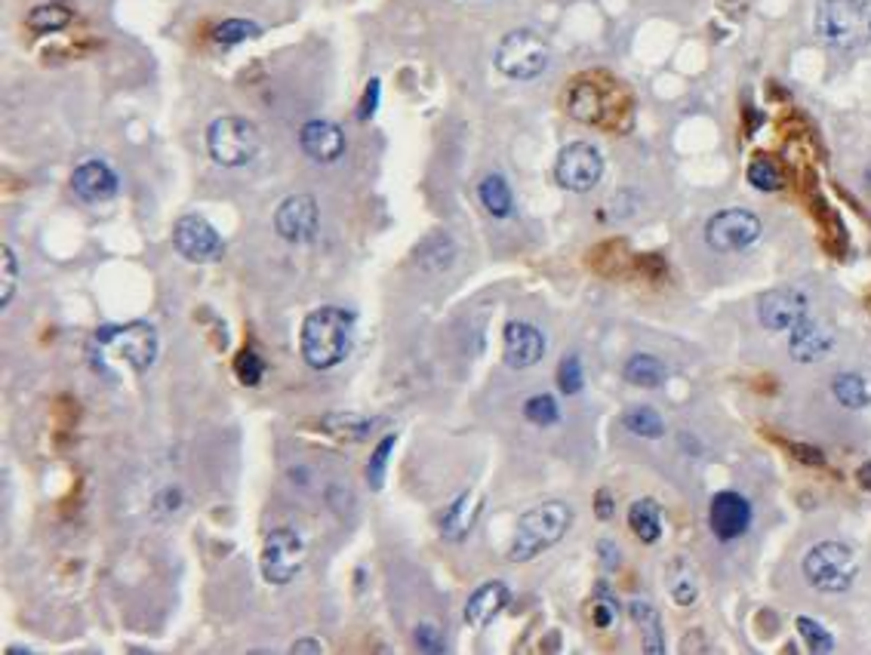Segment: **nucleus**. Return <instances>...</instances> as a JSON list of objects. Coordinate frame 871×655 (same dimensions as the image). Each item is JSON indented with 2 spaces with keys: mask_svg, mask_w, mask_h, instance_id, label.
<instances>
[{
  "mask_svg": "<svg viewBox=\"0 0 871 655\" xmlns=\"http://www.w3.org/2000/svg\"><path fill=\"white\" fill-rule=\"evenodd\" d=\"M351 339H355V314L336 305L315 308L302 324V360L312 370H333L348 357Z\"/></svg>",
  "mask_w": 871,
  "mask_h": 655,
  "instance_id": "f257e3e1",
  "label": "nucleus"
},
{
  "mask_svg": "<svg viewBox=\"0 0 871 655\" xmlns=\"http://www.w3.org/2000/svg\"><path fill=\"white\" fill-rule=\"evenodd\" d=\"M573 527V508L567 501H543L536 508H529L521 520H517L515 539L508 548V557L515 563H527L533 557H539L548 548H555L557 541L567 536Z\"/></svg>",
  "mask_w": 871,
  "mask_h": 655,
  "instance_id": "f03ea898",
  "label": "nucleus"
},
{
  "mask_svg": "<svg viewBox=\"0 0 871 655\" xmlns=\"http://www.w3.org/2000/svg\"><path fill=\"white\" fill-rule=\"evenodd\" d=\"M102 367L145 372L158 357V332L151 324L133 320L124 327H108L96 336Z\"/></svg>",
  "mask_w": 871,
  "mask_h": 655,
  "instance_id": "7ed1b4c3",
  "label": "nucleus"
},
{
  "mask_svg": "<svg viewBox=\"0 0 871 655\" xmlns=\"http://www.w3.org/2000/svg\"><path fill=\"white\" fill-rule=\"evenodd\" d=\"M816 34L835 50H862L871 43V7L865 0H819Z\"/></svg>",
  "mask_w": 871,
  "mask_h": 655,
  "instance_id": "20e7f679",
  "label": "nucleus"
},
{
  "mask_svg": "<svg viewBox=\"0 0 871 655\" xmlns=\"http://www.w3.org/2000/svg\"><path fill=\"white\" fill-rule=\"evenodd\" d=\"M857 554L841 541H819L810 548V554L804 557V575L816 591L841 594L857 582Z\"/></svg>",
  "mask_w": 871,
  "mask_h": 655,
  "instance_id": "39448f33",
  "label": "nucleus"
},
{
  "mask_svg": "<svg viewBox=\"0 0 871 655\" xmlns=\"http://www.w3.org/2000/svg\"><path fill=\"white\" fill-rule=\"evenodd\" d=\"M207 148H210V157L219 167H243L259 155L262 136L243 117H219L207 129Z\"/></svg>",
  "mask_w": 871,
  "mask_h": 655,
  "instance_id": "423d86ee",
  "label": "nucleus"
},
{
  "mask_svg": "<svg viewBox=\"0 0 871 655\" xmlns=\"http://www.w3.org/2000/svg\"><path fill=\"white\" fill-rule=\"evenodd\" d=\"M548 65V43L536 31H512L496 50V68L512 81H533Z\"/></svg>",
  "mask_w": 871,
  "mask_h": 655,
  "instance_id": "0eeeda50",
  "label": "nucleus"
},
{
  "mask_svg": "<svg viewBox=\"0 0 871 655\" xmlns=\"http://www.w3.org/2000/svg\"><path fill=\"white\" fill-rule=\"evenodd\" d=\"M259 567L269 584H290L305 567V541L296 529H274L262 545Z\"/></svg>",
  "mask_w": 871,
  "mask_h": 655,
  "instance_id": "6e6552de",
  "label": "nucleus"
},
{
  "mask_svg": "<svg viewBox=\"0 0 871 655\" xmlns=\"http://www.w3.org/2000/svg\"><path fill=\"white\" fill-rule=\"evenodd\" d=\"M600 176H604V157H600L595 145L573 142L557 155L555 179L557 186L567 188V191L586 194V191L598 186Z\"/></svg>",
  "mask_w": 871,
  "mask_h": 655,
  "instance_id": "1a4fd4ad",
  "label": "nucleus"
},
{
  "mask_svg": "<svg viewBox=\"0 0 871 655\" xmlns=\"http://www.w3.org/2000/svg\"><path fill=\"white\" fill-rule=\"evenodd\" d=\"M760 237V219L752 210H721L705 225V241L717 253H743Z\"/></svg>",
  "mask_w": 871,
  "mask_h": 655,
  "instance_id": "9d476101",
  "label": "nucleus"
},
{
  "mask_svg": "<svg viewBox=\"0 0 871 655\" xmlns=\"http://www.w3.org/2000/svg\"><path fill=\"white\" fill-rule=\"evenodd\" d=\"M172 243L188 262H216L225 256L222 234L203 215H182L172 229Z\"/></svg>",
  "mask_w": 871,
  "mask_h": 655,
  "instance_id": "9b49d317",
  "label": "nucleus"
},
{
  "mask_svg": "<svg viewBox=\"0 0 871 655\" xmlns=\"http://www.w3.org/2000/svg\"><path fill=\"white\" fill-rule=\"evenodd\" d=\"M274 229L277 234L290 243H308L315 241L317 229H321V210H317L315 198L308 194H293L277 207L274 215Z\"/></svg>",
  "mask_w": 871,
  "mask_h": 655,
  "instance_id": "f8f14e48",
  "label": "nucleus"
},
{
  "mask_svg": "<svg viewBox=\"0 0 871 655\" xmlns=\"http://www.w3.org/2000/svg\"><path fill=\"white\" fill-rule=\"evenodd\" d=\"M757 314H760V324L767 329H791L798 327L800 320L807 317V296L800 289H770L764 293L757 302Z\"/></svg>",
  "mask_w": 871,
  "mask_h": 655,
  "instance_id": "ddd939ff",
  "label": "nucleus"
},
{
  "mask_svg": "<svg viewBox=\"0 0 871 655\" xmlns=\"http://www.w3.org/2000/svg\"><path fill=\"white\" fill-rule=\"evenodd\" d=\"M709 527L721 541L739 539L752 527V505L739 493H717L709 508Z\"/></svg>",
  "mask_w": 871,
  "mask_h": 655,
  "instance_id": "4468645a",
  "label": "nucleus"
},
{
  "mask_svg": "<svg viewBox=\"0 0 871 655\" xmlns=\"http://www.w3.org/2000/svg\"><path fill=\"white\" fill-rule=\"evenodd\" d=\"M545 357V336L524 320H512L505 327V363L512 370H529Z\"/></svg>",
  "mask_w": 871,
  "mask_h": 655,
  "instance_id": "2eb2a0df",
  "label": "nucleus"
},
{
  "mask_svg": "<svg viewBox=\"0 0 871 655\" xmlns=\"http://www.w3.org/2000/svg\"><path fill=\"white\" fill-rule=\"evenodd\" d=\"M72 188L86 203H102L117 194V172L102 160H86L72 176Z\"/></svg>",
  "mask_w": 871,
  "mask_h": 655,
  "instance_id": "dca6fc26",
  "label": "nucleus"
},
{
  "mask_svg": "<svg viewBox=\"0 0 871 655\" xmlns=\"http://www.w3.org/2000/svg\"><path fill=\"white\" fill-rule=\"evenodd\" d=\"M302 151L317 160V163H333L345 151V133L329 120H308L302 127Z\"/></svg>",
  "mask_w": 871,
  "mask_h": 655,
  "instance_id": "f3484780",
  "label": "nucleus"
},
{
  "mask_svg": "<svg viewBox=\"0 0 871 655\" xmlns=\"http://www.w3.org/2000/svg\"><path fill=\"white\" fill-rule=\"evenodd\" d=\"M512 591L505 582H484L465 603V622L472 627H486L496 622V615L508 606Z\"/></svg>",
  "mask_w": 871,
  "mask_h": 655,
  "instance_id": "a211bd4d",
  "label": "nucleus"
},
{
  "mask_svg": "<svg viewBox=\"0 0 871 655\" xmlns=\"http://www.w3.org/2000/svg\"><path fill=\"white\" fill-rule=\"evenodd\" d=\"M831 345H835V339H831L829 329L804 317L798 327H791L788 351H791V357H795L798 363H814V360H819L822 355H829Z\"/></svg>",
  "mask_w": 871,
  "mask_h": 655,
  "instance_id": "6ab92c4d",
  "label": "nucleus"
},
{
  "mask_svg": "<svg viewBox=\"0 0 871 655\" xmlns=\"http://www.w3.org/2000/svg\"><path fill=\"white\" fill-rule=\"evenodd\" d=\"M481 508H484V496L481 493H474V489H469V493H462L450 508H447V514H443L441 520V532L443 539L450 541H462L469 532L474 529V524H478V517H481Z\"/></svg>",
  "mask_w": 871,
  "mask_h": 655,
  "instance_id": "aec40b11",
  "label": "nucleus"
},
{
  "mask_svg": "<svg viewBox=\"0 0 871 655\" xmlns=\"http://www.w3.org/2000/svg\"><path fill=\"white\" fill-rule=\"evenodd\" d=\"M376 425H379V419H370V415L360 413H329L324 415V422H321V427L327 431L329 437L339 443L367 441L372 431H376Z\"/></svg>",
  "mask_w": 871,
  "mask_h": 655,
  "instance_id": "412c9836",
  "label": "nucleus"
},
{
  "mask_svg": "<svg viewBox=\"0 0 871 655\" xmlns=\"http://www.w3.org/2000/svg\"><path fill=\"white\" fill-rule=\"evenodd\" d=\"M629 527L643 545H657L662 539V508L653 499H638L629 508Z\"/></svg>",
  "mask_w": 871,
  "mask_h": 655,
  "instance_id": "4be33fe9",
  "label": "nucleus"
},
{
  "mask_svg": "<svg viewBox=\"0 0 871 655\" xmlns=\"http://www.w3.org/2000/svg\"><path fill=\"white\" fill-rule=\"evenodd\" d=\"M631 619H634V625L641 627L643 653H653V655L665 653L662 622H659L657 610H653L650 603H643V600H634V603H631Z\"/></svg>",
  "mask_w": 871,
  "mask_h": 655,
  "instance_id": "5701e85b",
  "label": "nucleus"
},
{
  "mask_svg": "<svg viewBox=\"0 0 871 655\" xmlns=\"http://www.w3.org/2000/svg\"><path fill=\"white\" fill-rule=\"evenodd\" d=\"M622 372H626V379H629L631 385L638 388H659L665 379H669L665 363L653 355L629 357V363H626V370Z\"/></svg>",
  "mask_w": 871,
  "mask_h": 655,
  "instance_id": "b1692460",
  "label": "nucleus"
},
{
  "mask_svg": "<svg viewBox=\"0 0 871 655\" xmlns=\"http://www.w3.org/2000/svg\"><path fill=\"white\" fill-rule=\"evenodd\" d=\"M478 194H481V203L486 207V213L496 215V219H505V215H512V210H515L512 188H508V182H505L502 176H496V172L486 176L481 188H478Z\"/></svg>",
  "mask_w": 871,
  "mask_h": 655,
  "instance_id": "393cba45",
  "label": "nucleus"
},
{
  "mask_svg": "<svg viewBox=\"0 0 871 655\" xmlns=\"http://www.w3.org/2000/svg\"><path fill=\"white\" fill-rule=\"evenodd\" d=\"M570 115L576 117V120H583V124H598L600 115H604V99H600V93L595 86H573Z\"/></svg>",
  "mask_w": 871,
  "mask_h": 655,
  "instance_id": "a878e982",
  "label": "nucleus"
},
{
  "mask_svg": "<svg viewBox=\"0 0 871 655\" xmlns=\"http://www.w3.org/2000/svg\"><path fill=\"white\" fill-rule=\"evenodd\" d=\"M622 425L629 427L631 434L647 437V441H659V437L665 434V422H662V415H659L653 406H634V410H629V413L622 415Z\"/></svg>",
  "mask_w": 871,
  "mask_h": 655,
  "instance_id": "bb28decb",
  "label": "nucleus"
},
{
  "mask_svg": "<svg viewBox=\"0 0 871 655\" xmlns=\"http://www.w3.org/2000/svg\"><path fill=\"white\" fill-rule=\"evenodd\" d=\"M669 591H672L674 603H681V606H690L693 600L700 598V584H696V575H693V570L686 567L681 557L674 560L672 572H669Z\"/></svg>",
  "mask_w": 871,
  "mask_h": 655,
  "instance_id": "cd10ccee",
  "label": "nucleus"
},
{
  "mask_svg": "<svg viewBox=\"0 0 871 655\" xmlns=\"http://www.w3.org/2000/svg\"><path fill=\"white\" fill-rule=\"evenodd\" d=\"M256 22H250V19H225V22H219L213 29V43L222 46V50H231V46L250 41V38H256Z\"/></svg>",
  "mask_w": 871,
  "mask_h": 655,
  "instance_id": "c85d7f7f",
  "label": "nucleus"
},
{
  "mask_svg": "<svg viewBox=\"0 0 871 655\" xmlns=\"http://www.w3.org/2000/svg\"><path fill=\"white\" fill-rule=\"evenodd\" d=\"M835 398L841 400L843 406L859 410V406L869 403V385H865V379L857 376V372H843V376L835 379Z\"/></svg>",
  "mask_w": 871,
  "mask_h": 655,
  "instance_id": "c756f323",
  "label": "nucleus"
},
{
  "mask_svg": "<svg viewBox=\"0 0 871 655\" xmlns=\"http://www.w3.org/2000/svg\"><path fill=\"white\" fill-rule=\"evenodd\" d=\"M748 182H752L757 191H767V194H773V191H779V188H783V170L773 163L770 157H755V160H752V167H748Z\"/></svg>",
  "mask_w": 871,
  "mask_h": 655,
  "instance_id": "7c9ffc66",
  "label": "nucleus"
},
{
  "mask_svg": "<svg viewBox=\"0 0 871 655\" xmlns=\"http://www.w3.org/2000/svg\"><path fill=\"white\" fill-rule=\"evenodd\" d=\"M0 265H3V271H0V277H3V284H0V308H7V305L13 302L15 289H19L22 268H19V258H15V253L10 246L0 250Z\"/></svg>",
  "mask_w": 871,
  "mask_h": 655,
  "instance_id": "2f4dec72",
  "label": "nucleus"
},
{
  "mask_svg": "<svg viewBox=\"0 0 871 655\" xmlns=\"http://www.w3.org/2000/svg\"><path fill=\"white\" fill-rule=\"evenodd\" d=\"M395 446H398V434H386V437H382V443L372 450L370 465H367V480H370L372 489H382V486H386L388 456L395 453Z\"/></svg>",
  "mask_w": 871,
  "mask_h": 655,
  "instance_id": "473e14b6",
  "label": "nucleus"
},
{
  "mask_svg": "<svg viewBox=\"0 0 871 655\" xmlns=\"http://www.w3.org/2000/svg\"><path fill=\"white\" fill-rule=\"evenodd\" d=\"M72 22V13L59 3H43L31 13V29L34 31H59Z\"/></svg>",
  "mask_w": 871,
  "mask_h": 655,
  "instance_id": "72a5a7b5",
  "label": "nucleus"
},
{
  "mask_svg": "<svg viewBox=\"0 0 871 655\" xmlns=\"http://www.w3.org/2000/svg\"><path fill=\"white\" fill-rule=\"evenodd\" d=\"M524 415H527L533 425L548 427L560 419V410H557V403L552 394H536V398H529L527 403H524Z\"/></svg>",
  "mask_w": 871,
  "mask_h": 655,
  "instance_id": "f704fd0d",
  "label": "nucleus"
},
{
  "mask_svg": "<svg viewBox=\"0 0 871 655\" xmlns=\"http://www.w3.org/2000/svg\"><path fill=\"white\" fill-rule=\"evenodd\" d=\"M583 382H586V376H583V360L576 355H567L560 360V367H557V388H560L564 394H579V391H583Z\"/></svg>",
  "mask_w": 871,
  "mask_h": 655,
  "instance_id": "c9c22d12",
  "label": "nucleus"
},
{
  "mask_svg": "<svg viewBox=\"0 0 871 655\" xmlns=\"http://www.w3.org/2000/svg\"><path fill=\"white\" fill-rule=\"evenodd\" d=\"M234 372H238V379H241L243 385L253 388L262 382L265 363H262V357H259L253 348H246V351H241V355H238V360H234Z\"/></svg>",
  "mask_w": 871,
  "mask_h": 655,
  "instance_id": "e433bc0d",
  "label": "nucleus"
},
{
  "mask_svg": "<svg viewBox=\"0 0 871 655\" xmlns=\"http://www.w3.org/2000/svg\"><path fill=\"white\" fill-rule=\"evenodd\" d=\"M798 631H800V637L807 641V646H810L814 653H829L831 646H835V643H831L829 631H826L822 625H816L814 619H798Z\"/></svg>",
  "mask_w": 871,
  "mask_h": 655,
  "instance_id": "4c0bfd02",
  "label": "nucleus"
},
{
  "mask_svg": "<svg viewBox=\"0 0 871 655\" xmlns=\"http://www.w3.org/2000/svg\"><path fill=\"white\" fill-rule=\"evenodd\" d=\"M616 619H619V603L607 591H600L591 603V622L598 627H613Z\"/></svg>",
  "mask_w": 871,
  "mask_h": 655,
  "instance_id": "58836bf2",
  "label": "nucleus"
},
{
  "mask_svg": "<svg viewBox=\"0 0 871 655\" xmlns=\"http://www.w3.org/2000/svg\"><path fill=\"white\" fill-rule=\"evenodd\" d=\"M416 646H419L422 653H447V641H443V634L434 625H429V622L416 627Z\"/></svg>",
  "mask_w": 871,
  "mask_h": 655,
  "instance_id": "ea45409f",
  "label": "nucleus"
},
{
  "mask_svg": "<svg viewBox=\"0 0 871 655\" xmlns=\"http://www.w3.org/2000/svg\"><path fill=\"white\" fill-rule=\"evenodd\" d=\"M376 108H379V81H372L367 86V96H364V105H360V120H370L376 115Z\"/></svg>",
  "mask_w": 871,
  "mask_h": 655,
  "instance_id": "a19ab883",
  "label": "nucleus"
},
{
  "mask_svg": "<svg viewBox=\"0 0 871 655\" xmlns=\"http://www.w3.org/2000/svg\"><path fill=\"white\" fill-rule=\"evenodd\" d=\"M595 511H598L600 520H610V517H613V496H610L607 489H600L598 496H595Z\"/></svg>",
  "mask_w": 871,
  "mask_h": 655,
  "instance_id": "79ce46f5",
  "label": "nucleus"
},
{
  "mask_svg": "<svg viewBox=\"0 0 871 655\" xmlns=\"http://www.w3.org/2000/svg\"><path fill=\"white\" fill-rule=\"evenodd\" d=\"M290 653H324V643H317V641H308V637H305V641H296L293 643V646H290Z\"/></svg>",
  "mask_w": 871,
  "mask_h": 655,
  "instance_id": "37998d69",
  "label": "nucleus"
},
{
  "mask_svg": "<svg viewBox=\"0 0 871 655\" xmlns=\"http://www.w3.org/2000/svg\"><path fill=\"white\" fill-rule=\"evenodd\" d=\"M857 477H859V484L865 486V489H869V493H871V462H865V465L859 468Z\"/></svg>",
  "mask_w": 871,
  "mask_h": 655,
  "instance_id": "c03bdc74",
  "label": "nucleus"
},
{
  "mask_svg": "<svg viewBox=\"0 0 871 655\" xmlns=\"http://www.w3.org/2000/svg\"><path fill=\"white\" fill-rule=\"evenodd\" d=\"M7 653H10V655H31V649H29V646H10Z\"/></svg>",
  "mask_w": 871,
  "mask_h": 655,
  "instance_id": "a18cd8bd",
  "label": "nucleus"
},
{
  "mask_svg": "<svg viewBox=\"0 0 871 655\" xmlns=\"http://www.w3.org/2000/svg\"><path fill=\"white\" fill-rule=\"evenodd\" d=\"M865 186H869V191H871V167L865 170Z\"/></svg>",
  "mask_w": 871,
  "mask_h": 655,
  "instance_id": "49530a36",
  "label": "nucleus"
}]
</instances>
